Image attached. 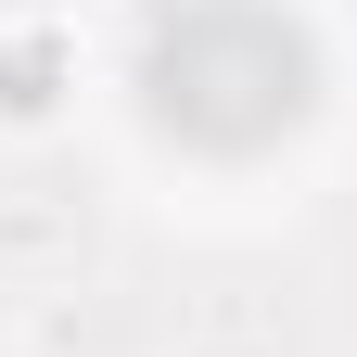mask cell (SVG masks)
Masks as SVG:
<instances>
[{
  "label": "cell",
  "instance_id": "obj_1",
  "mask_svg": "<svg viewBox=\"0 0 357 357\" xmlns=\"http://www.w3.org/2000/svg\"><path fill=\"white\" fill-rule=\"evenodd\" d=\"M319 102V52L281 0H166L141 26V115L192 153H268Z\"/></svg>",
  "mask_w": 357,
  "mask_h": 357
}]
</instances>
